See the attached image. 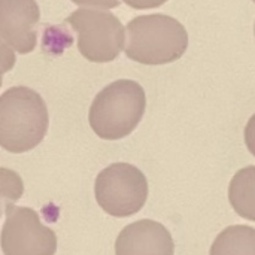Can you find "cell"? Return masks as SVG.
Segmentation results:
<instances>
[{"label": "cell", "mask_w": 255, "mask_h": 255, "mask_svg": "<svg viewBox=\"0 0 255 255\" xmlns=\"http://www.w3.org/2000/svg\"><path fill=\"white\" fill-rule=\"evenodd\" d=\"M40 10L36 0H0V36L3 45L19 54L36 48Z\"/></svg>", "instance_id": "obj_7"}, {"label": "cell", "mask_w": 255, "mask_h": 255, "mask_svg": "<svg viewBox=\"0 0 255 255\" xmlns=\"http://www.w3.org/2000/svg\"><path fill=\"white\" fill-rule=\"evenodd\" d=\"M146 108V96L140 84L120 79L105 87L93 100L88 121L93 131L106 140L128 136L140 123Z\"/></svg>", "instance_id": "obj_3"}, {"label": "cell", "mask_w": 255, "mask_h": 255, "mask_svg": "<svg viewBox=\"0 0 255 255\" xmlns=\"http://www.w3.org/2000/svg\"><path fill=\"white\" fill-rule=\"evenodd\" d=\"M229 200L239 217L255 221V166L244 167L233 176Z\"/></svg>", "instance_id": "obj_9"}, {"label": "cell", "mask_w": 255, "mask_h": 255, "mask_svg": "<svg viewBox=\"0 0 255 255\" xmlns=\"http://www.w3.org/2000/svg\"><path fill=\"white\" fill-rule=\"evenodd\" d=\"M78 33V49L93 63L114 61L124 46V27L111 12L94 9H76L66 18Z\"/></svg>", "instance_id": "obj_5"}, {"label": "cell", "mask_w": 255, "mask_h": 255, "mask_svg": "<svg viewBox=\"0 0 255 255\" xmlns=\"http://www.w3.org/2000/svg\"><path fill=\"white\" fill-rule=\"evenodd\" d=\"M245 143H247L250 152L255 157V114L250 118V121L245 127Z\"/></svg>", "instance_id": "obj_11"}, {"label": "cell", "mask_w": 255, "mask_h": 255, "mask_svg": "<svg viewBox=\"0 0 255 255\" xmlns=\"http://www.w3.org/2000/svg\"><path fill=\"white\" fill-rule=\"evenodd\" d=\"M253 1H254V3H255V0H253Z\"/></svg>", "instance_id": "obj_14"}, {"label": "cell", "mask_w": 255, "mask_h": 255, "mask_svg": "<svg viewBox=\"0 0 255 255\" xmlns=\"http://www.w3.org/2000/svg\"><path fill=\"white\" fill-rule=\"evenodd\" d=\"M1 251L3 255H54L57 236L40 223L36 211L12 206L6 209Z\"/></svg>", "instance_id": "obj_6"}, {"label": "cell", "mask_w": 255, "mask_h": 255, "mask_svg": "<svg viewBox=\"0 0 255 255\" xmlns=\"http://www.w3.org/2000/svg\"><path fill=\"white\" fill-rule=\"evenodd\" d=\"M211 255H255V229L250 226L227 227L214 241Z\"/></svg>", "instance_id": "obj_10"}, {"label": "cell", "mask_w": 255, "mask_h": 255, "mask_svg": "<svg viewBox=\"0 0 255 255\" xmlns=\"http://www.w3.org/2000/svg\"><path fill=\"white\" fill-rule=\"evenodd\" d=\"M48 108L34 90L13 87L0 97V145L21 154L36 148L48 131Z\"/></svg>", "instance_id": "obj_1"}, {"label": "cell", "mask_w": 255, "mask_h": 255, "mask_svg": "<svg viewBox=\"0 0 255 255\" xmlns=\"http://www.w3.org/2000/svg\"><path fill=\"white\" fill-rule=\"evenodd\" d=\"M169 230L152 220H140L121 230L115 242L117 255H173Z\"/></svg>", "instance_id": "obj_8"}, {"label": "cell", "mask_w": 255, "mask_h": 255, "mask_svg": "<svg viewBox=\"0 0 255 255\" xmlns=\"http://www.w3.org/2000/svg\"><path fill=\"white\" fill-rule=\"evenodd\" d=\"M254 31H255V28H254Z\"/></svg>", "instance_id": "obj_15"}, {"label": "cell", "mask_w": 255, "mask_h": 255, "mask_svg": "<svg viewBox=\"0 0 255 255\" xmlns=\"http://www.w3.org/2000/svg\"><path fill=\"white\" fill-rule=\"evenodd\" d=\"M73 3L79 4V6H97V7H117L120 4V0H72Z\"/></svg>", "instance_id": "obj_13"}, {"label": "cell", "mask_w": 255, "mask_h": 255, "mask_svg": "<svg viewBox=\"0 0 255 255\" xmlns=\"http://www.w3.org/2000/svg\"><path fill=\"white\" fill-rule=\"evenodd\" d=\"M94 194L106 214L120 218L131 217L146 203L148 181L136 166L114 163L97 175Z\"/></svg>", "instance_id": "obj_4"}, {"label": "cell", "mask_w": 255, "mask_h": 255, "mask_svg": "<svg viewBox=\"0 0 255 255\" xmlns=\"http://www.w3.org/2000/svg\"><path fill=\"white\" fill-rule=\"evenodd\" d=\"M123 1L134 9H154L164 4L167 0H123Z\"/></svg>", "instance_id": "obj_12"}, {"label": "cell", "mask_w": 255, "mask_h": 255, "mask_svg": "<svg viewBox=\"0 0 255 255\" xmlns=\"http://www.w3.org/2000/svg\"><path fill=\"white\" fill-rule=\"evenodd\" d=\"M126 55L148 66L179 60L188 48V33L173 16L154 13L133 18L127 24Z\"/></svg>", "instance_id": "obj_2"}]
</instances>
